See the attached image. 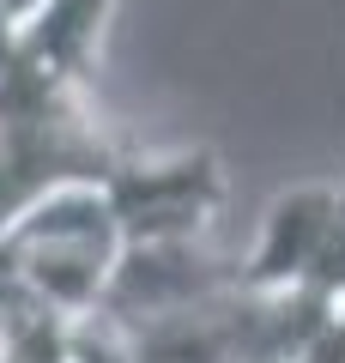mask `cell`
<instances>
[{
  "label": "cell",
  "mask_w": 345,
  "mask_h": 363,
  "mask_svg": "<svg viewBox=\"0 0 345 363\" xmlns=\"http://www.w3.org/2000/svg\"><path fill=\"white\" fill-rule=\"evenodd\" d=\"M0 248L13 260L18 285L49 315L85 321V315H97L128 236H121V218H115L103 182H61L0 236Z\"/></svg>",
  "instance_id": "obj_1"
},
{
  "label": "cell",
  "mask_w": 345,
  "mask_h": 363,
  "mask_svg": "<svg viewBox=\"0 0 345 363\" xmlns=\"http://www.w3.org/2000/svg\"><path fill=\"white\" fill-rule=\"evenodd\" d=\"M248 291H327L345 297V188L303 182L279 194L243 255Z\"/></svg>",
  "instance_id": "obj_2"
},
{
  "label": "cell",
  "mask_w": 345,
  "mask_h": 363,
  "mask_svg": "<svg viewBox=\"0 0 345 363\" xmlns=\"http://www.w3.org/2000/svg\"><path fill=\"white\" fill-rule=\"evenodd\" d=\"M103 188L128 242H182V236H206L212 212L224 206V164L206 145L170 157L121 152Z\"/></svg>",
  "instance_id": "obj_3"
},
{
  "label": "cell",
  "mask_w": 345,
  "mask_h": 363,
  "mask_svg": "<svg viewBox=\"0 0 345 363\" xmlns=\"http://www.w3.org/2000/svg\"><path fill=\"white\" fill-rule=\"evenodd\" d=\"M121 0H49L25 30H18V61L37 73H55L67 85H85L91 61H97V37Z\"/></svg>",
  "instance_id": "obj_4"
},
{
  "label": "cell",
  "mask_w": 345,
  "mask_h": 363,
  "mask_svg": "<svg viewBox=\"0 0 345 363\" xmlns=\"http://www.w3.org/2000/svg\"><path fill=\"white\" fill-rule=\"evenodd\" d=\"M43 6H49V0H0V18H6V25H13V30H25L31 18L43 13Z\"/></svg>",
  "instance_id": "obj_5"
}]
</instances>
